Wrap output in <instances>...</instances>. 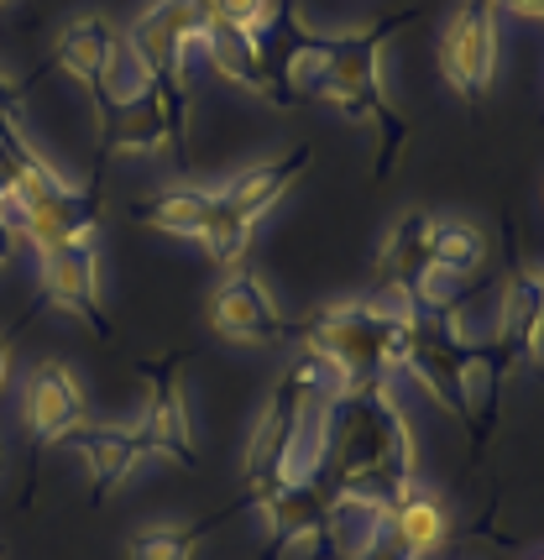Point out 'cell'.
Returning <instances> with one entry per match:
<instances>
[{
	"label": "cell",
	"mask_w": 544,
	"mask_h": 560,
	"mask_svg": "<svg viewBox=\"0 0 544 560\" xmlns=\"http://www.w3.org/2000/svg\"><path fill=\"white\" fill-rule=\"evenodd\" d=\"M320 482L335 509L388 513L414 488V430L393 383H362L335 398Z\"/></svg>",
	"instance_id": "cell-1"
},
{
	"label": "cell",
	"mask_w": 544,
	"mask_h": 560,
	"mask_svg": "<svg viewBox=\"0 0 544 560\" xmlns=\"http://www.w3.org/2000/svg\"><path fill=\"white\" fill-rule=\"evenodd\" d=\"M346 393V377L330 362H320L315 351L298 346V362L272 383L262 415L251 424L247 440V509H257L262 498L294 488V482H315L324 471V445H330V415L335 398Z\"/></svg>",
	"instance_id": "cell-2"
},
{
	"label": "cell",
	"mask_w": 544,
	"mask_h": 560,
	"mask_svg": "<svg viewBox=\"0 0 544 560\" xmlns=\"http://www.w3.org/2000/svg\"><path fill=\"white\" fill-rule=\"evenodd\" d=\"M414 16L419 11H393V16L362 26V32H315V52H309V73H304V95L324 100L346 121H362L377 131V178H393L398 158L409 147V131H414L409 116L388 100L382 69H377L382 43Z\"/></svg>",
	"instance_id": "cell-3"
},
{
	"label": "cell",
	"mask_w": 544,
	"mask_h": 560,
	"mask_svg": "<svg viewBox=\"0 0 544 560\" xmlns=\"http://www.w3.org/2000/svg\"><path fill=\"white\" fill-rule=\"evenodd\" d=\"M409 330H414V310H403L398 299H346V304H324L304 319L298 346L330 362L346 388L362 383H398L403 377V357H409Z\"/></svg>",
	"instance_id": "cell-4"
},
{
	"label": "cell",
	"mask_w": 544,
	"mask_h": 560,
	"mask_svg": "<svg viewBox=\"0 0 544 560\" xmlns=\"http://www.w3.org/2000/svg\"><path fill=\"white\" fill-rule=\"evenodd\" d=\"M52 69L69 73L74 84L90 90L99 121L126 110V105H137L152 90V73L137 58L131 37L110 16H99V11H84V16L63 22L58 43H52Z\"/></svg>",
	"instance_id": "cell-5"
},
{
	"label": "cell",
	"mask_w": 544,
	"mask_h": 560,
	"mask_svg": "<svg viewBox=\"0 0 544 560\" xmlns=\"http://www.w3.org/2000/svg\"><path fill=\"white\" fill-rule=\"evenodd\" d=\"M309 158H315V147H294V152L272 158V163L241 168L230 184L215 189V210H210L204 231H199V246H204V257L215 268H236L247 257L251 236H257V220L272 215V205L294 189L298 173L309 168Z\"/></svg>",
	"instance_id": "cell-6"
},
{
	"label": "cell",
	"mask_w": 544,
	"mask_h": 560,
	"mask_svg": "<svg viewBox=\"0 0 544 560\" xmlns=\"http://www.w3.org/2000/svg\"><path fill=\"white\" fill-rule=\"evenodd\" d=\"M0 210L11 215L16 236L32 242L37 257H43V252H58V246L95 242L99 210H105V205H99V189H79V184H69L52 163H37V168L11 189V199H5Z\"/></svg>",
	"instance_id": "cell-7"
},
{
	"label": "cell",
	"mask_w": 544,
	"mask_h": 560,
	"mask_svg": "<svg viewBox=\"0 0 544 560\" xmlns=\"http://www.w3.org/2000/svg\"><path fill=\"white\" fill-rule=\"evenodd\" d=\"M377 272L403 310L450 315V304H456V283L435 268V220L419 210L393 225V236L382 242V257H377Z\"/></svg>",
	"instance_id": "cell-8"
},
{
	"label": "cell",
	"mask_w": 544,
	"mask_h": 560,
	"mask_svg": "<svg viewBox=\"0 0 544 560\" xmlns=\"http://www.w3.org/2000/svg\"><path fill=\"white\" fill-rule=\"evenodd\" d=\"M403 372L429 398H440V409H450L456 419L471 415V341H461V330H456L450 315H419L414 310Z\"/></svg>",
	"instance_id": "cell-9"
},
{
	"label": "cell",
	"mask_w": 544,
	"mask_h": 560,
	"mask_svg": "<svg viewBox=\"0 0 544 560\" xmlns=\"http://www.w3.org/2000/svg\"><path fill=\"white\" fill-rule=\"evenodd\" d=\"M440 73L466 105H482L497 73V0H466L440 32Z\"/></svg>",
	"instance_id": "cell-10"
},
{
	"label": "cell",
	"mask_w": 544,
	"mask_h": 560,
	"mask_svg": "<svg viewBox=\"0 0 544 560\" xmlns=\"http://www.w3.org/2000/svg\"><path fill=\"white\" fill-rule=\"evenodd\" d=\"M184 362H189V351L142 362L147 415H142L137 430H142V440H147V456H168V462H178V466H199L194 419H189V393H184Z\"/></svg>",
	"instance_id": "cell-11"
},
{
	"label": "cell",
	"mask_w": 544,
	"mask_h": 560,
	"mask_svg": "<svg viewBox=\"0 0 544 560\" xmlns=\"http://www.w3.org/2000/svg\"><path fill=\"white\" fill-rule=\"evenodd\" d=\"M37 283H43V304L79 315L95 325V336H110V315H105V272H99V246L74 242L43 252L37 257Z\"/></svg>",
	"instance_id": "cell-12"
},
{
	"label": "cell",
	"mask_w": 544,
	"mask_h": 560,
	"mask_svg": "<svg viewBox=\"0 0 544 560\" xmlns=\"http://www.w3.org/2000/svg\"><path fill=\"white\" fill-rule=\"evenodd\" d=\"M199 16L194 0H152L147 11L131 22V48L147 63L152 79H168V84H189V52L199 43Z\"/></svg>",
	"instance_id": "cell-13"
},
{
	"label": "cell",
	"mask_w": 544,
	"mask_h": 560,
	"mask_svg": "<svg viewBox=\"0 0 544 560\" xmlns=\"http://www.w3.org/2000/svg\"><path fill=\"white\" fill-rule=\"evenodd\" d=\"M210 325L215 336L230 346H277L288 336V319L277 293L257 278V272H230L215 299H210Z\"/></svg>",
	"instance_id": "cell-14"
},
{
	"label": "cell",
	"mask_w": 544,
	"mask_h": 560,
	"mask_svg": "<svg viewBox=\"0 0 544 560\" xmlns=\"http://www.w3.org/2000/svg\"><path fill=\"white\" fill-rule=\"evenodd\" d=\"M84 419H90V404H84V388H79V377L69 366L43 362L26 372L22 424H26V435H32V445H58V440L79 435Z\"/></svg>",
	"instance_id": "cell-15"
},
{
	"label": "cell",
	"mask_w": 544,
	"mask_h": 560,
	"mask_svg": "<svg viewBox=\"0 0 544 560\" xmlns=\"http://www.w3.org/2000/svg\"><path fill=\"white\" fill-rule=\"evenodd\" d=\"M257 513H262V524H268V550H262V560H277L283 550L320 545L324 529H330V518H335V498H330V488L315 477V482H294V488L262 498Z\"/></svg>",
	"instance_id": "cell-16"
},
{
	"label": "cell",
	"mask_w": 544,
	"mask_h": 560,
	"mask_svg": "<svg viewBox=\"0 0 544 560\" xmlns=\"http://www.w3.org/2000/svg\"><path fill=\"white\" fill-rule=\"evenodd\" d=\"M497 341L519 362H544V272L513 262L497 299Z\"/></svg>",
	"instance_id": "cell-17"
},
{
	"label": "cell",
	"mask_w": 544,
	"mask_h": 560,
	"mask_svg": "<svg viewBox=\"0 0 544 560\" xmlns=\"http://www.w3.org/2000/svg\"><path fill=\"white\" fill-rule=\"evenodd\" d=\"M382 529L398 539V550H403L409 560H429L450 539V509H446L440 492H429V488L414 482L393 509L382 513Z\"/></svg>",
	"instance_id": "cell-18"
},
{
	"label": "cell",
	"mask_w": 544,
	"mask_h": 560,
	"mask_svg": "<svg viewBox=\"0 0 544 560\" xmlns=\"http://www.w3.org/2000/svg\"><path fill=\"white\" fill-rule=\"evenodd\" d=\"M79 456H84V466H90V477H95V498L105 503L110 492L121 488L126 477L137 471V462L147 456V440H142V430L137 424H84L79 430Z\"/></svg>",
	"instance_id": "cell-19"
},
{
	"label": "cell",
	"mask_w": 544,
	"mask_h": 560,
	"mask_svg": "<svg viewBox=\"0 0 544 560\" xmlns=\"http://www.w3.org/2000/svg\"><path fill=\"white\" fill-rule=\"evenodd\" d=\"M215 210V189H168V195L147 199L137 220L157 231V236H174V242H199L204 220Z\"/></svg>",
	"instance_id": "cell-20"
},
{
	"label": "cell",
	"mask_w": 544,
	"mask_h": 560,
	"mask_svg": "<svg viewBox=\"0 0 544 560\" xmlns=\"http://www.w3.org/2000/svg\"><path fill=\"white\" fill-rule=\"evenodd\" d=\"M194 48L210 58L215 73H225L230 84H241V90L257 95V32H247V26H225V22H204Z\"/></svg>",
	"instance_id": "cell-21"
},
{
	"label": "cell",
	"mask_w": 544,
	"mask_h": 560,
	"mask_svg": "<svg viewBox=\"0 0 544 560\" xmlns=\"http://www.w3.org/2000/svg\"><path fill=\"white\" fill-rule=\"evenodd\" d=\"M230 513V509H225ZM225 513H215V518H199V524H152V529H142V535L126 545V560H194L199 545H204V529H215Z\"/></svg>",
	"instance_id": "cell-22"
},
{
	"label": "cell",
	"mask_w": 544,
	"mask_h": 560,
	"mask_svg": "<svg viewBox=\"0 0 544 560\" xmlns=\"http://www.w3.org/2000/svg\"><path fill=\"white\" fill-rule=\"evenodd\" d=\"M487 257V236L466 225V220H435V268L446 272L450 283H461L482 268Z\"/></svg>",
	"instance_id": "cell-23"
},
{
	"label": "cell",
	"mask_w": 544,
	"mask_h": 560,
	"mask_svg": "<svg viewBox=\"0 0 544 560\" xmlns=\"http://www.w3.org/2000/svg\"><path fill=\"white\" fill-rule=\"evenodd\" d=\"M194 5H199L204 22H225V26H247V32H257V26L272 16L277 0H194Z\"/></svg>",
	"instance_id": "cell-24"
},
{
	"label": "cell",
	"mask_w": 544,
	"mask_h": 560,
	"mask_svg": "<svg viewBox=\"0 0 544 560\" xmlns=\"http://www.w3.org/2000/svg\"><path fill=\"white\" fill-rule=\"evenodd\" d=\"M16 246H22V236H16V225H11V215L0 210V268L16 257Z\"/></svg>",
	"instance_id": "cell-25"
},
{
	"label": "cell",
	"mask_w": 544,
	"mask_h": 560,
	"mask_svg": "<svg viewBox=\"0 0 544 560\" xmlns=\"http://www.w3.org/2000/svg\"><path fill=\"white\" fill-rule=\"evenodd\" d=\"M497 5H508L523 22H544V0H497Z\"/></svg>",
	"instance_id": "cell-26"
},
{
	"label": "cell",
	"mask_w": 544,
	"mask_h": 560,
	"mask_svg": "<svg viewBox=\"0 0 544 560\" xmlns=\"http://www.w3.org/2000/svg\"><path fill=\"white\" fill-rule=\"evenodd\" d=\"M5 372H11V341H0V383H5Z\"/></svg>",
	"instance_id": "cell-27"
},
{
	"label": "cell",
	"mask_w": 544,
	"mask_h": 560,
	"mask_svg": "<svg viewBox=\"0 0 544 560\" xmlns=\"http://www.w3.org/2000/svg\"><path fill=\"white\" fill-rule=\"evenodd\" d=\"M0 560H5V539H0Z\"/></svg>",
	"instance_id": "cell-28"
},
{
	"label": "cell",
	"mask_w": 544,
	"mask_h": 560,
	"mask_svg": "<svg viewBox=\"0 0 544 560\" xmlns=\"http://www.w3.org/2000/svg\"><path fill=\"white\" fill-rule=\"evenodd\" d=\"M0 5H11V0H0Z\"/></svg>",
	"instance_id": "cell-29"
},
{
	"label": "cell",
	"mask_w": 544,
	"mask_h": 560,
	"mask_svg": "<svg viewBox=\"0 0 544 560\" xmlns=\"http://www.w3.org/2000/svg\"><path fill=\"white\" fill-rule=\"evenodd\" d=\"M534 560H544V556H534Z\"/></svg>",
	"instance_id": "cell-30"
}]
</instances>
